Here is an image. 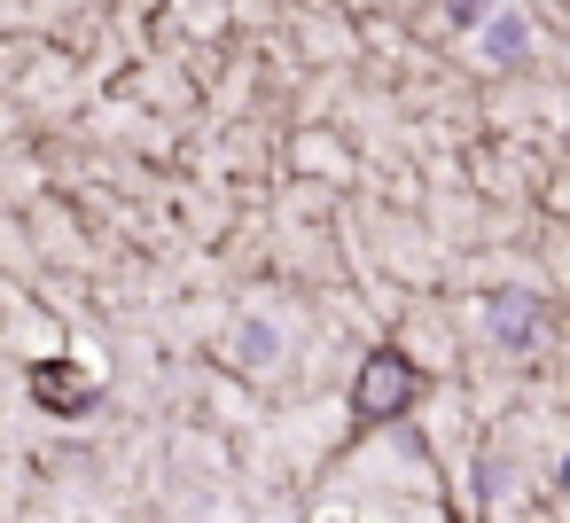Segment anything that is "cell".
<instances>
[{
	"label": "cell",
	"mask_w": 570,
	"mask_h": 523,
	"mask_svg": "<svg viewBox=\"0 0 570 523\" xmlns=\"http://www.w3.org/2000/svg\"><path fill=\"white\" fill-rule=\"evenodd\" d=\"M414 391H422V375H414L399 352H375V359L360 367V383H352V406H360V422H391Z\"/></svg>",
	"instance_id": "obj_1"
},
{
	"label": "cell",
	"mask_w": 570,
	"mask_h": 523,
	"mask_svg": "<svg viewBox=\"0 0 570 523\" xmlns=\"http://www.w3.org/2000/svg\"><path fill=\"white\" fill-rule=\"evenodd\" d=\"M484 56H492V63H515V56H523V17H492V24H484Z\"/></svg>",
	"instance_id": "obj_2"
},
{
	"label": "cell",
	"mask_w": 570,
	"mask_h": 523,
	"mask_svg": "<svg viewBox=\"0 0 570 523\" xmlns=\"http://www.w3.org/2000/svg\"><path fill=\"white\" fill-rule=\"evenodd\" d=\"M492 328H500V336H531V313H523L515 297H500V305H492Z\"/></svg>",
	"instance_id": "obj_3"
}]
</instances>
